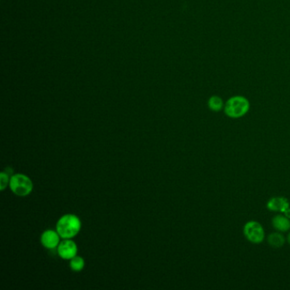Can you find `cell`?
<instances>
[{"label": "cell", "instance_id": "cell-1", "mask_svg": "<svg viewBox=\"0 0 290 290\" xmlns=\"http://www.w3.org/2000/svg\"><path fill=\"white\" fill-rule=\"evenodd\" d=\"M81 227L82 222L75 214H65L56 223V231L63 239L75 238L80 233Z\"/></svg>", "mask_w": 290, "mask_h": 290}, {"label": "cell", "instance_id": "cell-2", "mask_svg": "<svg viewBox=\"0 0 290 290\" xmlns=\"http://www.w3.org/2000/svg\"><path fill=\"white\" fill-rule=\"evenodd\" d=\"M249 100L242 96L231 97L225 102L224 113L228 118H242L249 113Z\"/></svg>", "mask_w": 290, "mask_h": 290}, {"label": "cell", "instance_id": "cell-3", "mask_svg": "<svg viewBox=\"0 0 290 290\" xmlns=\"http://www.w3.org/2000/svg\"><path fill=\"white\" fill-rule=\"evenodd\" d=\"M9 187L11 192L18 197H27L33 190V183L31 179L23 174H16L12 176Z\"/></svg>", "mask_w": 290, "mask_h": 290}, {"label": "cell", "instance_id": "cell-4", "mask_svg": "<svg viewBox=\"0 0 290 290\" xmlns=\"http://www.w3.org/2000/svg\"><path fill=\"white\" fill-rule=\"evenodd\" d=\"M243 234L246 239L254 244H259L265 240L266 233L262 225L256 221H249L243 226Z\"/></svg>", "mask_w": 290, "mask_h": 290}, {"label": "cell", "instance_id": "cell-5", "mask_svg": "<svg viewBox=\"0 0 290 290\" xmlns=\"http://www.w3.org/2000/svg\"><path fill=\"white\" fill-rule=\"evenodd\" d=\"M57 253L63 259H73L78 254V246L72 239H63L57 247Z\"/></svg>", "mask_w": 290, "mask_h": 290}, {"label": "cell", "instance_id": "cell-6", "mask_svg": "<svg viewBox=\"0 0 290 290\" xmlns=\"http://www.w3.org/2000/svg\"><path fill=\"white\" fill-rule=\"evenodd\" d=\"M61 236L57 231L53 230H47L44 231L41 235L42 245L48 249H53L57 248L61 242Z\"/></svg>", "mask_w": 290, "mask_h": 290}, {"label": "cell", "instance_id": "cell-7", "mask_svg": "<svg viewBox=\"0 0 290 290\" xmlns=\"http://www.w3.org/2000/svg\"><path fill=\"white\" fill-rule=\"evenodd\" d=\"M267 209L272 212L277 213H284L285 211L290 208V201L286 197H273L270 198L266 204Z\"/></svg>", "mask_w": 290, "mask_h": 290}, {"label": "cell", "instance_id": "cell-8", "mask_svg": "<svg viewBox=\"0 0 290 290\" xmlns=\"http://www.w3.org/2000/svg\"><path fill=\"white\" fill-rule=\"evenodd\" d=\"M272 224L273 228L280 232H286L290 230V219L283 213L275 215L272 220Z\"/></svg>", "mask_w": 290, "mask_h": 290}, {"label": "cell", "instance_id": "cell-9", "mask_svg": "<svg viewBox=\"0 0 290 290\" xmlns=\"http://www.w3.org/2000/svg\"><path fill=\"white\" fill-rule=\"evenodd\" d=\"M285 241H286V239L283 237L282 232H280V231H276V232L271 233L268 236V239H267L268 244L273 249L282 248L284 245Z\"/></svg>", "mask_w": 290, "mask_h": 290}, {"label": "cell", "instance_id": "cell-10", "mask_svg": "<svg viewBox=\"0 0 290 290\" xmlns=\"http://www.w3.org/2000/svg\"><path fill=\"white\" fill-rule=\"evenodd\" d=\"M208 107L212 112L218 113L224 109V101L219 96H212L208 100Z\"/></svg>", "mask_w": 290, "mask_h": 290}, {"label": "cell", "instance_id": "cell-11", "mask_svg": "<svg viewBox=\"0 0 290 290\" xmlns=\"http://www.w3.org/2000/svg\"><path fill=\"white\" fill-rule=\"evenodd\" d=\"M70 268L72 269L73 272H81L82 270L84 268L85 266V262L84 259L80 256H76L73 257V259H70Z\"/></svg>", "mask_w": 290, "mask_h": 290}, {"label": "cell", "instance_id": "cell-12", "mask_svg": "<svg viewBox=\"0 0 290 290\" xmlns=\"http://www.w3.org/2000/svg\"><path fill=\"white\" fill-rule=\"evenodd\" d=\"M11 178L9 177V173L2 172L0 174V191H4L10 185Z\"/></svg>", "mask_w": 290, "mask_h": 290}, {"label": "cell", "instance_id": "cell-13", "mask_svg": "<svg viewBox=\"0 0 290 290\" xmlns=\"http://www.w3.org/2000/svg\"><path fill=\"white\" fill-rule=\"evenodd\" d=\"M284 215H286L287 217L290 218V208H289L284 213H283Z\"/></svg>", "mask_w": 290, "mask_h": 290}, {"label": "cell", "instance_id": "cell-14", "mask_svg": "<svg viewBox=\"0 0 290 290\" xmlns=\"http://www.w3.org/2000/svg\"><path fill=\"white\" fill-rule=\"evenodd\" d=\"M286 241L289 244H290V231L288 233V235H287Z\"/></svg>", "mask_w": 290, "mask_h": 290}]
</instances>
